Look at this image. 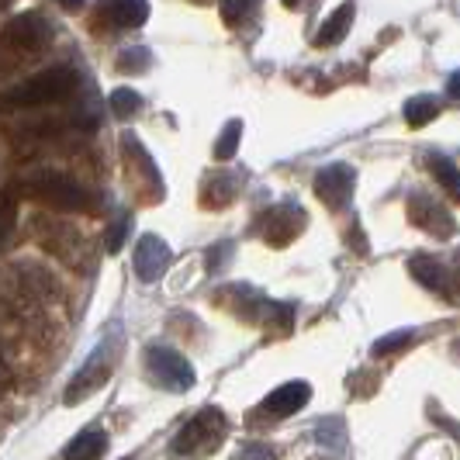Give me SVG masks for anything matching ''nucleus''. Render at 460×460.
I'll use <instances>...</instances> for the list:
<instances>
[{"label": "nucleus", "mask_w": 460, "mask_h": 460, "mask_svg": "<svg viewBox=\"0 0 460 460\" xmlns=\"http://www.w3.org/2000/svg\"><path fill=\"white\" fill-rule=\"evenodd\" d=\"M0 7H4V0H0Z\"/></svg>", "instance_id": "obj_31"}, {"label": "nucleus", "mask_w": 460, "mask_h": 460, "mask_svg": "<svg viewBox=\"0 0 460 460\" xmlns=\"http://www.w3.org/2000/svg\"><path fill=\"white\" fill-rule=\"evenodd\" d=\"M256 7H260V0H218V11H222L226 24L246 22V18L253 14Z\"/></svg>", "instance_id": "obj_23"}, {"label": "nucleus", "mask_w": 460, "mask_h": 460, "mask_svg": "<svg viewBox=\"0 0 460 460\" xmlns=\"http://www.w3.org/2000/svg\"><path fill=\"white\" fill-rule=\"evenodd\" d=\"M232 253V243L226 239V243H218V246H211L208 250V263H211V270H222L226 267V260H229Z\"/></svg>", "instance_id": "obj_28"}, {"label": "nucleus", "mask_w": 460, "mask_h": 460, "mask_svg": "<svg viewBox=\"0 0 460 460\" xmlns=\"http://www.w3.org/2000/svg\"><path fill=\"white\" fill-rule=\"evenodd\" d=\"M146 370L153 377V385H160L163 392H173V394H184L194 388V367L190 360L181 357L177 349L170 346H149L146 349Z\"/></svg>", "instance_id": "obj_3"}, {"label": "nucleus", "mask_w": 460, "mask_h": 460, "mask_svg": "<svg viewBox=\"0 0 460 460\" xmlns=\"http://www.w3.org/2000/svg\"><path fill=\"white\" fill-rule=\"evenodd\" d=\"M149 59H153V56H149V49H125V52H121V56H118V69H121V73H128V69H132V73H142V69L149 66Z\"/></svg>", "instance_id": "obj_24"}, {"label": "nucleus", "mask_w": 460, "mask_h": 460, "mask_svg": "<svg viewBox=\"0 0 460 460\" xmlns=\"http://www.w3.org/2000/svg\"><path fill=\"white\" fill-rule=\"evenodd\" d=\"M429 170H433L437 184H443V190H447V194H457V190H460V173H457V163L450 160V156H433V160H429Z\"/></svg>", "instance_id": "obj_19"}, {"label": "nucleus", "mask_w": 460, "mask_h": 460, "mask_svg": "<svg viewBox=\"0 0 460 460\" xmlns=\"http://www.w3.org/2000/svg\"><path fill=\"white\" fill-rule=\"evenodd\" d=\"M108 454V433L101 426H87L84 433L69 439V447L63 450V460H101Z\"/></svg>", "instance_id": "obj_14"}, {"label": "nucleus", "mask_w": 460, "mask_h": 460, "mask_svg": "<svg viewBox=\"0 0 460 460\" xmlns=\"http://www.w3.org/2000/svg\"><path fill=\"white\" fill-rule=\"evenodd\" d=\"M108 108H111V115H115L118 121H132V118L142 111V93L132 91V87H118V91H111V97H108Z\"/></svg>", "instance_id": "obj_18"}, {"label": "nucleus", "mask_w": 460, "mask_h": 460, "mask_svg": "<svg viewBox=\"0 0 460 460\" xmlns=\"http://www.w3.org/2000/svg\"><path fill=\"white\" fill-rule=\"evenodd\" d=\"M18 184H24L22 190L28 198H35L49 208H59V211H93V205H97V198L87 187L66 173H59V170H39Z\"/></svg>", "instance_id": "obj_1"}, {"label": "nucleus", "mask_w": 460, "mask_h": 460, "mask_svg": "<svg viewBox=\"0 0 460 460\" xmlns=\"http://www.w3.org/2000/svg\"><path fill=\"white\" fill-rule=\"evenodd\" d=\"M173 263V250L166 246V239L160 235H142L136 243V253H132V267H136V277L142 284H153L166 274V267Z\"/></svg>", "instance_id": "obj_8"}, {"label": "nucleus", "mask_w": 460, "mask_h": 460, "mask_svg": "<svg viewBox=\"0 0 460 460\" xmlns=\"http://www.w3.org/2000/svg\"><path fill=\"white\" fill-rule=\"evenodd\" d=\"M128 232H132V215H121L115 226H111V232H108V243H104V250H108V253H121V246H125Z\"/></svg>", "instance_id": "obj_25"}, {"label": "nucleus", "mask_w": 460, "mask_h": 460, "mask_svg": "<svg viewBox=\"0 0 460 460\" xmlns=\"http://www.w3.org/2000/svg\"><path fill=\"white\" fill-rule=\"evenodd\" d=\"M56 4H59L63 11H80V7H84V0H56Z\"/></svg>", "instance_id": "obj_29"}, {"label": "nucleus", "mask_w": 460, "mask_h": 460, "mask_svg": "<svg viewBox=\"0 0 460 460\" xmlns=\"http://www.w3.org/2000/svg\"><path fill=\"white\" fill-rule=\"evenodd\" d=\"M312 402V385L308 381H288L263 398V412L274 415V419H288V415H298L305 405Z\"/></svg>", "instance_id": "obj_12"}, {"label": "nucleus", "mask_w": 460, "mask_h": 460, "mask_svg": "<svg viewBox=\"0 0 460 460\" xmlns=\"http://www.w3.org/2000/svg\"><path fill=\"white\" fill-rule=\"evenodd\" d=\"M4 46L18 49L24 56H35L52 46V24L42 11H22L4 24Z\"/></svg>", "instance_id": "obj_6"}, {"label": "nucleus", "mask_w": 460, "mask_h": 460, "mask_svg": "<svg viewBox=\"0 0 460 460\" xmlns=\"http://www.w3.org/2000/svg\"><path fill=\"white\" fill-rule=\"evenodd\" d=\"M405 208H409L412 226H419L422 232H429V235H454V215L443 205H437L429 194H412Z\"/></svg>", "instance_id": "obj_10"}, {"label": "nucleus", "mask_w": 460, "mask_h": 460, "mask_svg": "<svg viewBox=\"0 0 460 460\" xmlns=\"http://www.w3.org/2000/svg\"><path fill=\"white\" fill-rule=\"evenodd\" d=\"M235 460H277V450L270 443H243L235 450Z\"/></svg>", "instance_id": "obj_26"}, {"label": "nucleus", "mask_w": 460, "mask_h": 460, "mask_svg": "<svg viewBox=\"0 0 460 460\" xmlns=\"http://www.w3.org/2000/svg\"><path fill=\"white\" fill-rule=\"evenodd\" d=\"M319 443H329V447H343V422H340V419L319 422Z\"/></svg>", "instance_id": "obj_27"}, {"label": "nucleus", "mask_w": 460, "mask_h": 460, "mask_svg": "<svg viewBox=\"0 0 460 460\" xmlns=\"http://www.w3.org/2000/svg\"><path fill=\"white\" fill-rule=\"evenodd\" d=\"M295 4H301V0H284V7H295Z\"/></svg>", "instance_id": "obj_30"}, {"label": "nucleus", "mask_w": 460, "mask_h": 460, "mask_svg": "<svg viewBox=\"0 0 460 460\" xmlns=\"http://www.w3.org/2000/svg\"><path fill=\"white\" fill-rule=\"evenodd\" d=\"M353 14H357V7H353V0H346V4H340L329 18L323 22V28H319V35H315V46L319 49H332L340 46L346 39V31H349V24H353Z\"/></svg>", "instance_id": "obj_15"}, {"label": "nucleus", "mask_w": 460, "mask_h": 460, "mask_svg": "<svg viewBox=\"0 0 460 460\" xmlns=\"http://www.w3.org/2000/svg\"><path fill=\"white\" fill-rule=\"evenodd\" d=\"M101 18L115 28H142L149 22V0H97Z\"/></svg>", "instance_id": "obj_13"}, {"label": "nucleus", "mask_w": 460, "mask_h": 460, "mask_svg": "<svg viewBox=\"0 0 460 460\" xmlns=\"http://www.w3.org/2000/svg\"><path fill=\"white\" fill-rule=\"evenodd\" d=\"M402 115H405V121H409L412 128H422V125H429V121L439 115V101L429 97V93H415V97L405 101Z\"/></svg>", "instance_id": "obj_17"}, {"label": "nucleus", "mask_w": 460, "mask_h": 460, "mask_svg": "<svg viewBox=\"0 0 460 460\" xmlns=\"http://www.w3.org/2000/svg\"><path fill=\"white\" fill-rule=\"evenodd\" d=\"M115 346H118V332L111 336V343L97 346V353H93L91 360H87L84 367L73 374L69 388L63 392V402H66V405H76V402L91 398L97 388H104V385H108V377H111V367H115V357H118Z\"/></svg>", "instance_id": "obj_5"}, {"label": "nucleus", "mask_w": 460, "mask_h": 460, "mask_svg": "<svg viewBox=\"0 0 460 460\" xmlns=\"http://www.w3.org/2000/svg\"><path fill=\"white\" fill-rule=\"evenodd\" d=\"M239 194V173H215L201 187V205L205 208H226Z\"/></svg>", "instance_id": "obj_16"}, {"label": "nucleus", "mask_w": 460, "mask_h": 460, "mask_svg": "<svg viewBox=\"0 0 460 460\" xmlns=\"http://www.w3.org/2000/svg\"><path fill=\"white\" fill-rule=\"evenodd\" d=\"M14 226H18V201H14V190H4L0 194V250L7 246Z\"/></svg>", "instance_id": "obj_21"}, {"label": "nucleus", "mask_w": 460, "mask_h": 460, "mask_svg": "<svg viewBox=\"0 0 460 460\" xmlns=\"http://www.w3.org/2000/svg\"><path fill=\"white\" fill-rule=\"evenodd\" d=\"M76 91V69L69 66H49L35 76H28L24 84L11 87L4 93L7 108H39V104H59Z\"/></svg>", "instance_id": "obj_2"}, {"label": "nucleus", "mask_w": 460, "mask_h": 460, "mask_svg": "<svg viewBox=\"0 0 460 460\" xmlns=\"http://www.w3.org/2000/svg\"><path fill=\"white\" fill-rule=\"evenodd\" d=\"M357 190V170L349 163H329L315 173V198L332 211H343Z\"/></svg>", "instance_id": "obj_7"}, {"label": "nucleus", "mask_w": 460, "mask_h": 460, "mask_svg": "<svg viewBox=\"0 0 460 460\" xmlns=\"http://www.w3.org/2000/svg\"><path fill=\"white\" fill-rule=\"evenodd\" d=\"M263 239L270 246H288L291 239H298V232L305 229V208L295 205V201H284L277 208H267L263 215Z\"/></svg>", "instance_id": "obj_9"}, {"label": "nucleus", "mask_w": 460, "mask_h": 460, "mask_svg": "<svg viewBox=\"0 0 460 460\" xmlns=\"http://www.w3.org/2000/svg\"><path fill=\"white\" fill-rule=\"evenodd\" d=\"M226 439V415L218 409H205L198 412L184 429L173 439V454L177 457H194V454H208Z\"/></svg>", "instance_id": "obj_4"}, {"label": "nucleus", "mask_w": 460, "mask_h": 460, "mask_svg": "<svg viewBox=\"0 0 460 460\" xmlns=\"http://www.w3.org/2000/svg\"><path fill=\"white\" fill-rule=\"evenodd\" d=\"M415 340L412 329H398V332H388V336H381L377 343H374V357H392V353H398V349H409V343Z\"/></svg>", "instance_id": "obj_22"}, {"label": "nucleus", "mask_w": 460, "mask_h": 460, "mask_svg": "<svg viewBox=\"0 0 460 460\" xmlns=\"http://www.w3.org/2000/svg\"><path fill=\"white\" fill-rule=\"evenodd\" d=\"M239 138H243V121L239 118H232L229 125L222 128V136L215 142V160H232L235 156V149H239Z\"/></svg>", "instance_id": "obj_20"}, {"label": "nucleus", "mask_w": 460, "mask_h": 460, "mask_svg": "<svg viewBox=\"0 0 460 460\" xmlns=\"http://www.w3.org/2000/svg\"><path fill=\"white\" fill-rule=\"evenodd\" d=\"M409 274L426 288V291H437L447 301H454V277H450V267L437 260V256L415 253L409 256Z\"/></svg>", "instance_id": "obj_11"}]
</instances>
